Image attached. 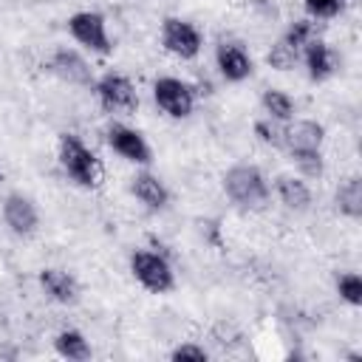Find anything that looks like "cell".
<instances>
[{
  "label": "cell",
  "instance_id": "cell-8",
  "mask_svg": "<svg viewBox=\"0 0 362 362\" xmlns=\"http://www.w3.org/2000/svg\"><path fill=\"white\" fill-rule=\"evenodd\" d=\"M68 31L79 45H85V48H90L96 54H107L110 51V37H107L105 17L96 14V11H76L68 20Z\"/></svg>",
  "mask_w": 362,
  "mask_h": 362
},
{
  "label": "cell",
  "instance_id": "cell-19",
  "mask_svg": "<svg viewBox=\"0 0 362 362\" xmlns=\"http://www.w3.org/2000/svg\"><path fill=\"white\" fill-rule=\"evenodd\" d=\"M260 102H263V110L269 113V119H274V122H291V116H294V102H291L288 93L277 90V88H269Z\"/></svg>",
  "mask_w": 362,
  "mask_h": 362
},
{
  "label": "cell",
  "instance_id": "cell-10",
  "mask_svg": "<svg viewBox=\"0 0 362 362\" xmlns=\"http://www.w3.org/2000/svg\"><path fill=\"white\" fill-rule=\"evenodd\" d=\"M3 221H6V226H8L14 235L28 238V235H34L40 218H37V206H34L25 195L11 192V195H6V201H3Z\"/></svg>",
  "mask_w": 362,
  "mask_h": 362
},
{
  "label": "cell",
  "instance_id": "cell-24",
  "mask_svg": "<svg viewBox=\"0 0 362 362\" xmlns=\"http://www.w3.org/2000/svg\"><path fill=\"white\" fill-rule=\"evenodd\" d=\"M305 11L311 17L328 20V17H337L342 11V0H305Z\"/></svg>",
  "mask_w": 362,
  "mask_h": 362
},
{
  "label": "cell",
  "instance_id": "cell-25",
  "mask_svg": "<svg viewBox=\"0 0 362 362\" xmlns=\"http://www.w3.org/2000/svg\"><path fill=\"white\" fill-rule=\"evenodd\" d=\"M170 356H173V362H206V351L201 345H192V342L178 345Z\"/></svg>",
  "mask_w": 362,
  "mask_h": 362
},
{
  "label": "cell",
  "instance_id": "cell-1",
  "mask_svg": "<svg viewBox=\"0 0 362 362\" xmlns=\"http://www.w3.org/2000/svg\"><path fill=\"white\" fill-rule=\"evenodd\" d=\"M283 147L291 153L297 170L308 178L322 175V124L300 119L286 122L283 127Z\"/></svg>",
  "mask_w": 362,
  "mask_h": 362
},
{
  "label": "cell",
  "instance_id": "cell-4",
  "mask_svg": "<svg viewBox=\"0 0 362 362\" xmlns=\"http://www.w3.org/2000/svg\"><path fill=\"white\" fill-rule=\"evenodd\" d=\"M130 272L133 277L153 294H167L173 291L175 286V277H173V269L167 263L164 255L158 252H147V249H139L130 255Z\"/></svg>",
  "mask_w": 362,
  "mask_h": 362
},
{
  "label": "cell",
  "instance_id": "cell-15",
  "mask_svg": "<svg viewBox=\"0 0 362 362\" xmlns=\"http://www.w3.org/2000/svg\"><path fill=\"white\" fill-rule=\"evenodd\" d=\"M303 59H305L308 76L314 82H322V79H328L334 74V54H331V48L322 40H311L303 48Z\"/></svg>",
  "mask_w": 362,
  "mask_h": 362
},
{
  "label": "cell",
  "instance_id": "cell-21",
  "mask_svg": "<svg viewBox=\"0 0 362 362\" xmlns=\"http://www.w3.org/2000/svg\"><path fill=\"white\" fill-rule=\"evenodd\" d=\"M283 40H286L288 45H294L297 51L305 48L311 40H317V37H314V23H311V20H294V23L288 25V31H286Z\"/></svg>",
  "mask_w": 362,
  "mask_h": 362
},
{
  "label": "cell",
  "instance_id": "cell-23",
  "mask_svg": "<svg viewBox=\"0 0 362 362\" xmlns=\"http://www.w3.org/2000/svg\"><path fill=\"white\" fill-rule=\"evenodd\" d=\"M255 133L260 136L263 144L283 147V127H280V122H274V119H260V122H255Z\"/></svg>",
  "mask_w": 362,
  "mask_h": 362
},
{
  "label": "cell",
  "instance_id": "cell-11",
  "mask_svg": "<svg viewBox=\"0 0 362 362\" xmlns=\"http://www.w3.org/2000/svg\"><path fill=\"white\" fill-rule=\"evenodd\" d=\"M215 62L226 82H243L252 74V59L238 42H221L215 48Z\"/></svg>",
  "mask_w": 362,
  "mask_h": 362
},
{
  "label": "cell",
  "instance_id": "cell-6",
  "mask_svg": "<svg viewBox=\"0 0 362 362\" xmlns=\"http://www.w3.org/2000/svg\"><path fill=\"white\" fill-rule=\"evenodd\" d=\"M96 96L107 113H136V107H139V93H136L133 82L113 71L96 82Z\"/></svg>",
  "mask_w": 362,
  "mask_h": 362
},
{
  "label": "cell",
  "instance_id": "cell-9",
  "mask_svg": "<svg viewBox=\"0 0 362 362\" xmlns=\"http://www.w3.org/2000/svg\"><path fill=\"white\" fill-rule=\"evenodd\" d=\"M107 144L124 161H133V164H147L150 161V147H147L144 136L139 130H133V127L110 124L107 127Z\"/></svg>",
  "mask_w": 362,
  "mask_h": 362
},
{
  "label": "cell",
  "instance_id": "cell-2",
  "mask_svg": "<svg viewBox=\"0 0 362 362\" xmlns=\"http://www.w3.org/2000/svg\"><path fill=\"white\" fill-rule=\"evenodd\" d=\"M223 189L226 195L243 206V209H260L269 201V184L263 173L252 164H238L223 175Z\"/></svg>",
  "mask_w": 362,
  "mask_h": 362
},
{
  "label": "cell",
  "instance_id": "cell-7",
  "mask_svg": "<svg viewBox=\"0 0 362 362\" xmlns=\"http://www.w3.org/2000/svg\"><path fill=\"white\" fill-rule=\"evenodd\" d=\"M161 45L173 57L192 59V57H198V51L204 45V37H201V31L192 23L178 20V17H167L161 23Z\"/></svg>",
  "mask_w": 362,
  "mask_h": 362
},
{
  "label": "cell",
  "instance_id": "cell-16",
  "mask_svg": "<svg viewBox=\"0 0 362 362\" xmlns=\"http://www.w3.org/2000/svg\"><path fill=\"white\" fill-rule=\"evenodd\" d=\"M274 189H277V198H280L288 209L303 212V209H308V204H311V189H308L305 181L297 178V175H277Z\"/></svg>",
  "mask_w": 362,
  "mask_h": 362
},
{
  "label": "cell",
  "instance_id": "cell-5",
  "mask_svg": "<svg viewBox=\"0 0 362 362\" xmlns=\"http://www.w3.org/2000/svg\"><path fill=\"white\" fill-rule=\"evenodd\" d=\"M153 99L156 105L173 116V119H184L192 113L195 107V88L184 79H175V76H161L153 82Z\"/></svg>",
  "mask_w": 362,
  "mask_h": 362
},
{
  "label": "cell",
  "instance_id": "cell-18",
  "mask_svg": "<svg viewBox=\"0 0 362 362\" xmlns=\"http://www.w3.org/2000/svg\"><path fill=\"white\" fill-rule=\"evenodd\" d=\"M337 206L342 215L348 218H359L362 215V181L354 175L348 178L339 189H337Z\"/></svg>",
  "mask_w": 362,
  "mask_h": 362
},
{
  "label": "cell",
  "instance_id": "cell-13",
  "mask_svg": "<svg viewBox=\"0 0 362 362\" xmlns=\"http://www.w3.org/2000/svg\"><path fill=\"white\" fill-rule=\"evenodd\" d=\"M40 286H42V291H45L54 303H62V305L74 303L76 294H79L76 280H74L68 272H62V269H42V272H40Z\"/></svg>",
  "mask_w": 362,
  "mask_h": 362
},
{
  "label": "cell",
  "instance_id": "cell-17",
  "mask_svg": "<svg viewBox=\"0 0 362 362\" xmlns=\"http://www.w3.org/2000/svg\"><path fill=\"white\" fill-rule=\"evenodd\" d=\"M54 348H57V354H59L62 359H74V362H82V359L90 356L88 339H85L79 331H74V328L59 331V334L54 337Z\"/></svg>",
  "mask_w": 362,
  "mask_h": 362
},
{
  "label": "cell",
  "instance_id": "cell-20",
  "mask_svg": "<svg viewBox=\"0 0 362 362\" xmlns=\"http://www.w3.org/2000/svg\"><path fill=\"white\" fill-rule=\"evenodd\" d=\"M297 59H300V51H297L294 45H288L286 40H277V42L272 45V51L266 54V62H269L272 68H277V71H291V68L297 65Z\"/></svg>",
  "mask_w": 362,
  "mask_h": 362
},
{
  "label": "cell",
  "instance_id": "cell-22",
  "mask_svg": "<svg viewBox=\"0 0 362 362\" xmlns=\"http://www.w3.org/2000/svg\"><path fill=\"white\" fill-rule=\"evenodd\" d=\"M337 291H339V297H342L345 303L359 305V303H362V277L354 274V272L342 274V277L337 280Z\"/></svg>",
  "mask_w": 362,
  "mask_h": 362
},
{
  "label": "cell",
  "instance_id": "cell-14",
  "mask_svg": "<svg viewBox=\"0 0 362 362\" xmlns=\"http://www.w3.org/2000/svg\"><path fill=\"white\" fill-rule=\"evenodd\" d=\"M130 189H133V195H136L147 209H164L167 201H170L167 187H164L156 175H150V173H139V175L133 178V184H130Z\"/></svg>",
  "mask_w": 362,
  "mask_h": 362
},
{
  "label": "cell",
  "instance_id": "cell-3",
  "mask_svg": "<svg viewBox=\"0 0 362 362\" xmlns=\"http://www.w3.org/2000/svg\"><path fill=\"white\" fill-rule=\"evenodd\" d=\"M59 164L65 170V175L71 181H76L79 187H96L99 184V158L71 133H65L59 139Z\"/></svg>",
  "mask_w": 362,
  "mask_h": 362
},
{
  "label": "cell",
  "instance_id": "cell-12",
  "mask_svg": "<svg viewBox=\"0 0 362 362\" xmlns=\"http://www.w3.org/2000/svg\"><path fill=\"white\" fill-rule=\"evenodd\" d=\"M48 68H51V74H57V76H59L62 82H68V85H88V82H90V68H88V62H85L76 51L59 48V51L51 57Z\"/></svg>",
  "mask_w": 362,
  "mask_h": 362
}]
</instances>
